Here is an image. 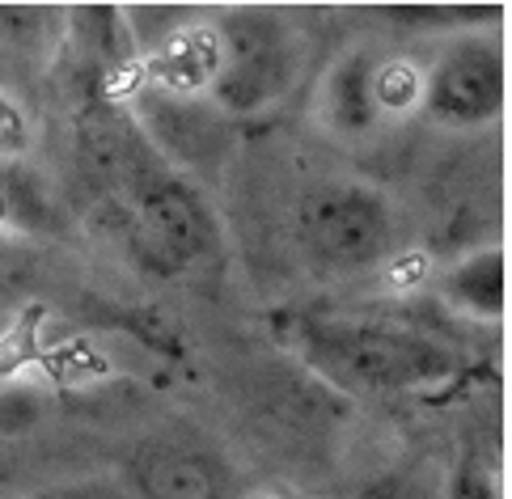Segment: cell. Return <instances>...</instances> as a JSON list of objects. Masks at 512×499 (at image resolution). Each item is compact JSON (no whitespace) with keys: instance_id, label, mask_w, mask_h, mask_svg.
Wrapping results in <instances>:
<instances>
[{"instance_id":"obj_1","label":"cell","mask_w":512,"mask_h":499,"mask_svg":"<svg viewBox=\"0 0 512 499\" xmlns=\"http://www.w3.org/2000/svg\"><path fill=\"white\" fill-rule=\"evenodd\" d=\"M284 335L309 373L331 381L343 394H411L445 385L457 373L449 347L390 318L301 313L284 326Z\"/></svg>"},{"instance_id":"obj_2","label":"cell","mask_w":512,"mask_h":499,"mask_svg":"<svg viewBox=\"0 0 512 499\" xmlns=\"http://www.w3.org/2000/svg\"><path fill=\"white\" fill-rule=\"evenodd\" d=\"M115 191L127 246L140 254V263L157 271H182L195 258L212 254L216 246V216L170 161L153 153V144L136 132L115 170L102 178Z\"/></svg>"},{"instance_id":"obj_3","label":"cell","mask_w":512,"mask_h":499,"mask_svg":"<svg viewBox=\"0 0 512 499\" xmlns=\"http://www.w3.org/2000/svg\"><path fill=\"white\" fill-rule=\"evenodd\" d=\"M221 72L212 98L233 115H259L280 102L301 72V43L271 9H233L221 26Z\"/></svg>"},{"instance_id":"obj_4","label":"cell","mask_w":512,"mask_h":499,"mask_svg":"<svg viewBox=\"0 0 512 499\" xmlns=\"http://www.w3.org/2000/svg\"><path fill=\"white\" fill-rule=\"evenodd\" d=\"M297 237L326 271H360L386 258L394 216L386 195L364 182H322L297 203Z\"/></svg>"},{"instance_id":"obj_5","label":"cell","mask_w":512,"mask_h":499,"mask_svg":"<svg viewBox=\"0 0 512 499\" xmlns=\"http://www.w3.org/2000/svg\"><path fill=\"white\" fill-rule=\"evenodd\" d=\"M419 110L449 127V132H474L487 127L504 110V51L496 39L462 34L453 39L436 64L424 72Z\"/></svg>"},{"instance_id":"obj_6","label":"cell","mask_w":512,"mask_h":499,"mask_svg":"<svg viewBox=\"0 0 512 499\" xmlns=\"http://www.w3.org/2000/svg\"><path fill=\"white\" fill-rule=\"evenodd\" d=\"M132 499H237V474L199 436H149L123 461Z\"/></svg>"},{"instance_id":"obj_7","label":"cell","mask_w":512,"mask_h":499,"mask_svg":"<svg viewBox=\"0 0 512 499\" xmlns=\"http://www.w3.org/2000/svg\"><path fill=\"white\" fill-rule=\"evenodd\" d=\"M216 72H221V30L212 22H174L144 51L140 64L144 89L174 102L212 94Z\"/></svg>"},{"instance_id":"obj_8","label":"cell","mask_w":512,"mask_h":499,"mask_svg":"<svg viewBox=\"0 0 512 499\" xmlns=\"http://www.w3.org/2000/svg\"><path fill=\"white\" fill-rule=\"evenodd\" d=\"M373 72H377V60L369 51H347L343 60L326 72L322 94H318V115L331 132L364 136L377 127L381 110L373 98Z\"/></svg>"},{"instance_id":"obj_9","label":"cell","mask_w":512,"mask_h":499,"mask_svg":"<svg viewBox=\"0 0 512 499\" xmlns=\"http://www.w3.org/2000/svg\"><path fill=\"white\" fill-rule=\"evenodd\" d=\"M441 292L453 309L470 318H500L504 313V250H474L462 263H453L441 280Z\"/></svg>"},{"instance_id":"obj_10","label":"cell","mask_w":512,"mask_h":499,"mask_svg":"<svg viewBox=\"0 0 512 499\" xmlns=\"http://www.w3.org/2000/svg\"><path fill=\"white\" fill-rule=\"evenodd\" d=\"M343 499H449V470H441L428 457L394 461V466L356 478L343 491Z\"/></svg>"},{"instance_id":"obj_11","label":"cell","mask_w":512,"mask_h":499,"mask_svg":"<svg viewBox=\"0 0 512 499\" xmlns=\"http://www.w3.org/2000/svg\"><path fill=\"white\" fill-rule=\"evenodd\" d=\"M419 89H424V72L411 60H377L373 72V98L381 115H402V110L419 106Z\"/></svg>"},{"instance_id":"obj_12","label":"cell","mask_w":512,"mask_h":499,"mask_svg":"<svg viewBox=\"0 0 512 499\" xmlns=\"http://www.w3.org/2000/svg\"><path fill=\"white\" fill-rule=\"evenodd\" d=\"M43 419V398L22 381H0V436H17Z\"/></svg>"},{"instance_id":"obj_13","label":"cell","mask_w":512,"mask_h":499,"mask_svg":"<svg viewBox=\"0 0 512 499\" xmlns=\"http://www.w3.org/2000/svg\"><path fill=\"white\" fill-rule=\"evenodd\" d=\"M30 149V115L13 94L0 89V170L17 165Z\"/></svg>"},{"instance_id":"obj_14","label":"cell","mask_w":512,"mask_h":499,"mask_svg":"<svg viewBox=\"0 0 512 499\" xmlns=\"http://www.w3.org/2000/svg\"><path fill=\"white\" fill-rule=\"evenodd\" d=\"M30 499H132V495L115 483H68V487H47Z\"/></svg>"},{"instance_id":"obj_15","label":"cell","mask_w":512,"mask_h":499,"mask_svg":"<svg viewBox=\"0 0 512 499\" xmlns=\"http://www.w3.org/2000/svg\"><path fill=\"white\" fill-rule=\"evenodd\" d=\"M242 499H284V495H276V491H250V495H242Z\"/></svg>"}]
</instances>
